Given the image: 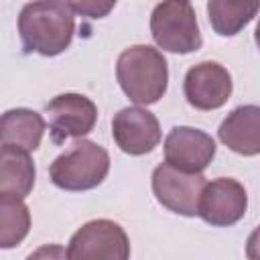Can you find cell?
Instances as JSON below:
<instances>
[{
	"label": "cell",
	"instance_id": "1",
	"mask_svg": "<svg viewBox=\"0 0 260 260\" xmlns=\"http://www.w3.org/2000/svg\"><path fill=\"white\" fill-rule=\"evenodd\" d=\"M75 16L67 0H32L18 14V37L26 53L61 55L73 41Z\"/></svg>",
	"mask_w": 260,
	"mask_h": 260
},
{
	"label": "cell",
	"instance_id": "2",
	"mask_svg": "<svg viewBox=\"0 0 260 260\" xmlns=\"http://www.w3.org/2000/svg\"><path fill=\"white\" fill-rule=\"evenodd\" d=\"M116 79L122 91L138 106L156 104L169 85V65L150 45H132L116 61Z\"/></svg>",
	"mask_w": 260,
	"mask_h": 260
},
{
	"label": "cell",
	"instance_id": "3",
	"mask_svg": "<svg viewBox=\"0 0 260 260\" xmlns=\"http://www.w3.org/2000/svg\"><path fill=\"white\" fill-rule=\"evenodd\" d=\"M110 154L104 146L79 138L71 144L69 150L59 154L51 167L49 177L55 187L63 191H87L108 177Z\"/></svg>",
	"mask_w": 260,
	"mask_h": 260
},
{
	"label": "cell",
	"instance_id": "4",
	"mask_svg": "<svg viewBox=\"0 0 260 260\" xmlns=\"http://www.w3.org/2000/svg\"><path fill=\"white\" fill-rule=\"evenodd\" d=\"M150 35L162 51L179 55L195 53L203 45L197 16L189 0L158 2L150 14Z\"/></svg>",
	"mask_w": 260,
	"mask_h": 260
},
{
	"label": "cell",
	"instance_id": "5",
	"mask_svg": "<svg viewBox=\"0 0 260 260\" xmlns=\"http://www.w3.org/2000/svg\"><path fill=\"white\" fill-rule=\"evenodd\" d=\"M65 256L69 260H126L130 256V242L120 223L112 219H91L71 236Z\"/></svg>",
	"mask_w": 260,
	"mask_h": 260
},
{
	"label": "cell",
	"instance_id": "6",
	"mask_svg": "<svg viewBox=\"0 0 260 260\" xmlns=\"http://www.w3.org/2000/svg\"><path fill=\"white\" fill-rule=\"evenodd\" d=\"M207 185L201 173L181 171L167 160L152 171V193L156 201L173 213L193 217L197 215L203 187Z\"/></svg>",
	"mask_w": 260,
	"mask_h": 260
},
{
	"label": "cell",
	"instance_id": "7",
	"mask_svg": "<svg viewBox=\"0 0 260 260\" xmlns=\"http://www.w3.org/2000/svg\"><path fill=\"white\" fill-rule=\"evenodd\" d=\"M45 114L49 120L51 140L55 144L89 134L98 122L95 104L87 95H81V93L55 95L45 106Z\"/></svg>",
	"mask_w": 260,
	"mask_h": 260
},
{
	"label": "cell",
	"instance_id": "8",
	"mask_svg": "<svg viewBox=\"0 0 260 260\" xmlns=\"http://www.w3.org/2000/svg\"><path fill=\"white\" fill-rule=\"evenodd\" d=\"M248 209V195L240 181L217 177L203 187L197 215L215 228H230L238 223Z\"/></svg>",
	"mask_w": 260,
	"mask_h": 260
},
{
	"label": "cell",
	"instance_id": "9",
	"mask_svg": "<svg viewBox=\"0 0 260 260\" xmlns=\"http://www.w3.org/2000/svg\"><path fill=\"white\" fill-rule=\"evenodd\" d=\"M232 89V75L217 61H201L193 65L183 79V93L189 106L201 112L221 108L230 100Z\"/></svg>",
	"mask_w": 260,
	"mask_h": 260
},
{
	"label": "cell",
	"instance_id": "10",
	"mask_svg": "<svg viewBox=\"0 0 260 260\" xmlns=\"http://www.w3.org/2000/svg\"><path fill=\"white\" fill-rule=\"evenodd\" d=\"M112 136L118 148L130 156H140L160 142V124L152 112L140 106L122 108L112 118Z\"/></svg>",
	"mask_w": 260,
	"mask_h": 260
},
{
	"label": "cell",
	"instance_id": "11",
	"mask_svg": "<svg viewBox=\"0 0 260 260\" xmlns=\"http://www.w3.org/2000/svg\"><path fill=\"white\" fill-rule=\"evenodd\" d=\"M215 156V140L191 126H173L165 138V160L187 173H203Z\"/></svg>",
	"mask_w": 260,
	"mask_h": 260
},
{
	"label": "cell",
	"instance_id": "12",
	"mask_svg": "<svg viewBox=\"0 0 260 260\" xmlns=\"http://www.w3.org/2000/svg\"><path fill=\"white\" fill-rule=\"evenodd\" d=\"M219 140L242 156L260 154V106L246 104L232 110L217 128Z\"/></svg>",
	"mask_w": 260,
	"mask_h": 260
},
{
	"label": "cell",
	"instance_id": "13",
	"mask_svg": "<svg viewBox=\"0 0 260 260\" xmlns=\"http://www.w3.org/2000/svg\"><path fill=\"white\" fill-rule=\"evenodd\" d=\"M45 134V120L41 114L28 108H14L2 114L0 120V144L14 146L32 152L41 146Z\"/></svg>",
	"mask_w": 260,
	"mask_h": 260
},
{
	"label": "cell",
	"instance_id": "14",
	"mask_svg": "<svg viewBox=\"0 0 260 260\" xmlns=\"http://www.w3.org/2000/svg\"><path fill=\"white\" fill-rule=\"evenodd\" d=\"M35 162L26 150L14 146L0 148V193L26 197L35 187Z\"/></svg>",
	"mask_w": 260,
	"mask_h": 260
},
{
	"label": "cell",
	"instance_id": "15",
	"mask_svg": "<svg viewBox=\"0 0 260 260\" xmlns=\"http://www.w3.org/2000/svg\"><path fill=\"white\" fill-rule=\"evenodd\" d=\"M260 10V0H207V18L219 37L238 35Z\"/></svg>",
	"mask_w": 260,
	"mask_h": 260
},
{
	"label": "cell",
	"instance_id": "16",
	"mask_svg": "<svg viewBox=\"0 0 260 260\" xmlns=\"http://www.w3.org/2000/svg\"><path fill=\"white\" fill-rule=\"evenodd\" d=\"M30 230V211L22 197L0 193V248L20 244Z\"/></svg>",
	"mask_w": 260,
	"mask_h": 260
},
{
	"label": "cell",
	"instance_id": "17",
	"mask_svg": "<svg viewBox=\"0 0 260 260\" xmlns=\"http://www.w3.org/2000/svg\"><path fill=\"white\" fill-rule=\"evenodd\" d=\"M69 6L87 18H104L112 12V8L116 6L118 0H67Z\"/></svg>",
	"mask_w": 260,
	"mask_h": 260
},
{
	"label": "cell",
	"instance_id": "18",
	"mask_svg": "<svg viewBox=\"0 0 260 260\" xmlns=\"http://www.w3.org/2000/svg\"><path fill=\"white\" fill-rule=\"evenodd\" d=\"M246 256L250 260H260V225L248 236L246 242Z\"/></svg>",
	"mask_w": 260,
	"mask_h": 260
},
{
	"label": "cell",
	"instance_id": "19",
	"mask_svg": "<svg viewBox=\"0 0 260 260\" xmlns=\"http://www.w3.org/2000/svg\"><path fill=\"white\" fill-rule=\"evenodd\" d=\"M254 41H256V45L260 49V18H258V24H256V30H254Z\"/></svg>",
	"mask_w": 260,
	"mask_h": 260
}]
</instances>
